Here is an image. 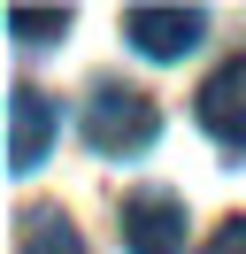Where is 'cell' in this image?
Listing matches in <instances>:
<instances>
[{"label":"cell","mask_w":246,"mask_h":254,"mask_svg":"<svg viewBox=\"0 0 246 254\" xmlns=\"http://www.w3.org/2000/svg\"><path fill=\"white\" fill-rule=\"evenodd\" d=\"M15 254H85V239H77V223L62 216V208H23Z\"/></svg>","instance_id":"6"},{"label":"cell","mask_w":246,"mask_h":254,"mask_svg":"<svg viewBox=\"0 0 246 254\" xmlns=\"http://www.w3.org/2000/svg\"><path fill=\"white\" fill-rule=\"evenodd\" d=\"M54 146V100L39 85H8V170H39Z\"/></svg>","instance_id":"5"},{"label":"cell","mask_w":246,"mask_h":254,"mask_svg":"<svg viewBox=\"0 0 246 254\" xmlns=\"http://www.w3.org/2000/svg\"><path fill=\"white\" fill-rule=\"evenodd\" d=\"M123 254H184V200L169 185H138L123 200Z\"/></svg>","instance_id":"2"},{"label":"cell","mask_w":246,"mask_h":254,"mask_svg":"<svg viewBox=\"0 0 246 254\" xmlns=\"http://www.w3.org/2000/svg\"><path fill=\"white\" fill-rule=\"evenodd\" d=\"M85 139H92V154H108V162L146 154V146L162 139L154 93H138L131 77H92L85 85Z\"/></svg>","instance_id":"1"},{"label":"cell","mask_w":246,"mask_h":254,"mask_svg":"<svg viewBox=\"0 0 246 254\" xmlns=\"http://www.w3.org/2000/svg\"><path fill=\"white\" fill-rule=\"evenodd\" d=\"M192 116H200V131H208L223 154H246V54H231L223 69H208Z\"/></svg>","instance_id":"3"},{"label":"cell","mask_w":246,"mask_h":254,"mask_svg":"<svg viewBox=\"0 0 246 254\" xmlns=\"http://www.w3.org/2000/svg\"><path fill=\"white\" fill-rule=\"evenodd\" d=\"M123 39H131L146 62H184V54L208 39V8H131V16H123Z\"/></svg>","instance_id":"4"},{"label":"cell","mask_w":246,"mask_h":254,"mask_svg":"<svg viewBox=\"0 0 246 254\" xmlns=\"http://www.w3.org/2000/svg\"><path fill=\"white\" fill-rule=\"evenodd\" d=\"M200 254H246V216H223V223H215V239H208Z\"/></svg>","instance_id":"8"},{"label":"cell","mask_w":246,"mask_h":254,"mask_svg":"<svg viewBox=\"0 0 246 254\" xmlns=\"http://www.w3.org/2000/svg\"><path fill=\"white\" fill-rule=\"evenodd\" d=\"M62 23H69V8H8V31L31 39V47H54Z\"/></svg>","instance_id":"7"}]
</instances>
